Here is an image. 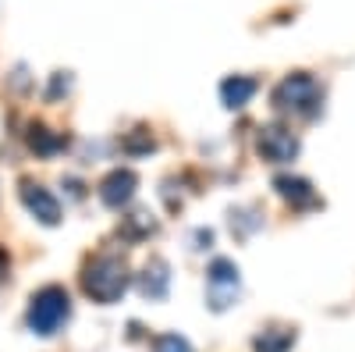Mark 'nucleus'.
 <instances>
[{"label":"nucleus","mask_w":355,"mask_h":352,"mask_svg":"<svg viewBox=\"0 0 355 352\" xmlns=\"http://www.w3.org/2000/svg\"><path fill=\"white\" fill-rule=\"evenodd\" d=\"M153 352H192V345L182 335H160L153 342Z\"/></svg>","instance_id":"14"},{"label":"nucleus","mask_w":355,"mask_h":352,"mask_svg":"<svg viewBox=\"0 0 355 352\" xmlns=\"http://www.w3.org/2000/svg\"><path fill=\"white\" fill-rule=\"evenodd\" d=\"M28 146H33L36 153L50 157V153H57V150H64L68 139H64V135H53V132H50V128H43V125H36L33 132H28Z\"/></svg>","instance_id":"11"},{"label":"nucleus","mask_w":355,"mask_h":352,"mask_svg":"<svg viewBox=\"0 0 355 352\" xmlns=\"http://www.w3.org/2000/svg\"><path fill=\"white\" fill-rule=\"evenodd\" d=\"M68 317H71L68 292L50 285V288H43V292L33 296V306H28V328H33L36 335H53Z\"/></svg>","instance_id":"3"},{"label":"nucleus","mask_w":355,"mask_h":352,"mask_svg":"<svg viewBox=\"0 0 355 352\" xmlns=\"http://www.w3.org/2000/svg\"><path fill=\"white\" fill-rule=\"evenodd\" d=\"M125 150H128V153H150V150H153L150 132H142V128H139L135 135H128V139H125Z\"/></svg>","instance_id":"15"},{"label":"nucleus","mask_w":355,"mask_h":352,"mask_svg":"<svg viewBox=\"0 0 355 352\" xmlns=\"http://www.w3.org/2000/svg\"><path fill=\"white\" fill-rule=\"evenodd\" d=\"M150 231H157V224H153V217L146 210H139V214H132L125 221V235H132V239H142V235H150Z\"/></svg>","instance_id":"13"},{"label":"nucleus","mask_w":355,"mask_h":352,"mask_svg":"<svg viewBox=\"0 0 355 352\" xmlns=\"http://www.w3.org/2000/svg\"><path fill=\"white\" fill-rule=\"evenodd\" d=\"M21 203H25V207L28 210H33L43 224H57V221H61V203H57L46 189H40L36 182H21Z\"/></svg>","instance_id":"7"},{"label":"nucleus","mask_w":355,"mask_h":352,"mask_svg":"<svg viewBox=\"0 0 355 352\" xmlns=\"http://www.w3.org/2000/svg\"><path fill=\"white\" fill-rule=\"evenodd\" d=\"M82 288L89 299L96 303H117L128 288V263L125 256H114V253H100L96 260L85 263V274H82Z\"/></svg>","instance_id":"1"},{"label":"nucleus","mask_w":355,"mask_h":352,"mask_svg":"<svg viewBox=\"0 0 355 352\" xmlns=\"http://www.w3.org/2000/svg\"><path fill=\"white\" fill-rule=\"evenodd\" d=\"M320 85L313 75H288L277 90H274V107L281 114H291V117H313L320 110Z\"/></svg>","instance_id":"2"},{"label":"nucleus","mask_w":355,"mask_h":352,"mask_svg":"<svg viewBox=\"0 0 355 352\" xmlns=\"http://www.w3.org/2000/svg\"><path fill=\"white\" fill-rule=\"evenodd\" d=\"M295 345V331L288 328H270L256 338V352H288Z\"/></svg>","instance_id":"12"},{"label":"nucleus","mask_w":355,"mask_h":352,"mask_svg":"<svg viewBox=\"0 0 355 352\" xmlns=\"http://www.w3.org/2000/svg\"><path fill=\"white\" fill-rule=\"evenodd\" d=\"M4 278H8V256L0 253V288H4Z\"/></svg>","instance_id":"16"},{"label":"nucleus","mask_w":355,"mask_h":352,"mask_svg":"<svg viewBox=\"0 0 355 352\" xmlns=\"http://www.w3.org/2000/svg\"><path fill=\"white\" fill-rule=\"evenodd\" d=\"M239 296V267L231 260H214L210 263V306L227 310Z\"/></svg>","instance_id":"5"},{"label":"nucleus","mask_w":355,"mask_h":352,"mask_svg":"<svg viewBox=\"0 0 355 352\" xmlns=\"http://www.w3.org/2000/svg\"><path fill=\"white\" fill-rule=\"evenodd\" d=\"M256 90H259V82H256V78L234 75V78H224V82H220V100H224V107L239 110V107H245V103L256 97Z\"/></svg>","instance_id":"9"},{"label":"nucleus","mask_w":355,"mask_h":352,"mask_svg":"<svg viewBox=\"0 0 355 352\" xmlns=\"http://www.w3.org/2000/svg\"><path fill=\"white\" fill-rule=\"evenodd\" d=\"M135 185H139V178L132 171H125V167H117V171H110L107 178L100 182V199L107 203V207H125V203L135 196Z\"/></svg>","instance_id":"6"},{"label":"nucleus","mask_w":355,"mask_h":352,"mask_svg":"<svg viewBox=\"0 0 355 352\" xmlns=\"http://www.w3.org/2000/svg\"><path fill=\"white\" fill-rule=\"evenodd\" d=\"M167 285H171V274H167V263L164 260H150L146 271L139 274V292L146 299H164L167 296Z\"/></svg>","instance_id":"8"},{"label":"nucleus","mask_w":355,"mask_h":352,"mask_svg":"<svg viewBox=\"0 0 355 352\" xmlns=\"http://www.w3.org/2000/svg\"><path fill=\"white\" fill-rule=\"evenodd\" d=\"M259 157L270 160V164H288L295 160V153H299V139H295L284 125H266L259 132Z\"/></svg>","instance_id":"4"},{"label":"nucleus","mask_w":355,"mask_h":352,"mask_svg":"<svg viewBox=\"0 0 355 352\" xmlns=\"http://www.w3.org/2000/svg\"><path fill=\"white\" fill-rule=\"evenodd\" d=\"M274 185H277V192L291 203V207H313V203H316V192L302 178H288V174H284V178H277Z\"/></svg>","instance_id":"10"}]
</instances>
